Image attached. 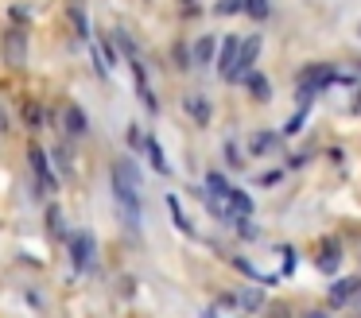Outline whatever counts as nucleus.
Returning a JSON list of instances; mask_svg holds the SVG:
<instances>
[{"label": "nucleus", "instance_id": "nucleus-2", "mask_svg": "<svg viewBox=\"0 0 361 318\" xmlns=\"http://www.w3.org/2000/svg\"><path fill=\"white\" fill-rule=\"evenodd\" d=\"M94 252H97L94 233H86V229L71 233V260H74V268H78V271L94 268Z\"/></svg>", "mask_w": 361, "mask_h": 318}, {"label": "nucleus", "instance_id": "nucleus-24", "mask_svg": "<svg viewBox=\"0 0 361 318\" xmlns=\"http://www.w3.org/2000/svg\"><path fill=\"white\" fill-rule=\"evenodd\" d=\"M283 252V276H291V271H295V252H291V248H280Z\"/></svg>", "mask_w": 361, "mask_h": 318}, {"label": "nucleus", "instance_id": "nucleus-3", "mask_svg": "<svg viewBox=\"0 0 361 318\" xmlns=\"http://www.w3.org/2000/svg\"><path fill=\"white\" fill-rule=\"evenodd\" d=\"M237 62H241V35H226V43L218 47V70L226 82H237Z\"/></svg>", "mask_w": 361, "mask_h": 318}, {"label": "nucleus", "instance_id": "nucleus-14", "mask_svg": "<svg viewBox=\"0 0 361 318\" xmlns=\"http://www.w3.org/2000/svg\"><path fill=\"white\" fill-rule=\"evenodd\" d=\"M214 54H218V43H214L210 35H202V39L195 43V66H210Z\"/></svg>", "mask_w": 361, "mask_h": 318}, {"label": "nucleus", "instance_id": "nucleus-8", "mask_svg": "<svg viewBox=\"0 0 361 318\" xmlns=\"http://www.w3.org/2000/svg\"><path fill=\"white\" fill-rule=\"evenodd\" d=\"M357 291H361V279H338V283H330L326 299H330V307H345Z\"/></svg>", "mask_w": 361, "mask_h": 318}, {"label": "nucleus", "instance_id": "nucleus-27", "mask_svg": "<svg viewBox=\"0 0 361 318\" xmlns=\"http://www.w3.org/2000/svg\"><path fill=\"white\" fill-rule=\"evenodd\" d=\"M303 318H330V314H322V310H311V314H303Z\"/></svg>", "mask_w": 361, "mask_h": 318}, {"label": "nucleus", "instance_id": "nucleus-12", "mask_svg": "<svg viewBox=\"0 0 361 318\" xmlns=\"http://www.w3.org/2000/svg\"><path fill=\"white\" fill-rule=\"evenodd\" d=\"M276 147H280V136H272V132H252L249 136L252 155H268V152H276Z\"/></svg>", "mask_w": 361, "mask_h": 318}, {"label": "nucleus", "instance_id": "nucleus-1", "mask_svg": "<svg viewBox=\"0 0 361 318\" xmlns=\"http://www.w3.org/2000/svg\"><path fill=\"white\" fill-rule=\"evenodd\" d=\"M113 198H117V209L128 229H140V175H136L133 159L113 163Z\"/></svg>", "mask_w": 361, "mask_h": 318}, {"label": "nucleus", "instance_id": "nucleus-15", "mask_svg": "<svg viewBox=\"0 0 361 318\" xmlns=\"http://www.w3.org/2000/svg\"><path fill=\"white\" fill-rule=\"evenodd\" d=\"M338 264H342V252H338V245L334 240H326V245H322V256H319V271H338Z\"/></svg>", "mask_w": 361, "mask_h": 318}, {"label": "nucleus", "instance_id": "nucleus-25", "mask_svg": "<svg viewBox=\"0 0 361 318\" xmlns=\"http://www.w3.org/2000/svg\"><path fill=\"white\" fill-rule=\"evenodd\" d=\"M47 221H51V233H59V237H63V214H59V209H51Z\"/></svg>", "mask_w": 361, "mask_h": 318}, {"label": "nucleus", "instance_id": "nucleus-23", "mask_svg": "<svg viewBox=\"0 0 361 318\" xmlns=\"http://www.w3.org/2000/svg\"><path fill=\"white\" fill-rule=\"evenodd\" d=\"M241 302H245L249 310H257V307H260V291H252V287H249V291L241 295Z\"/></svg>", "mask_w": 361, "mask_h": 318}, {"label": "nucleus", "instance_id": "nucleus-4", "mask_svg": "<svg viewBox=\"0 0 361 318\" xmlns=\"http://www.w3.org/2000/svg\"><path fill=\"white\" fill-rule=\"evenodd\" d=\"M218 198H226V206H229V217H233V225H237V229H241V225L252 217V198L241 190V186H229L226 194H218Z\"/></svg>", "mask_w": 361, "mask_h": 318}, {"label": "nucleus", "instance_id": "nucleus-18", "mask_svg": "<svg viewBox=\"0 0 361 318\" xmlns=\"http://www.w3.org/2000/svg\"><path fill=\"white\" fill-rule=\"evenodd\" d=\"M268 0H245V16H252V20H268Z\"/></svg>", "mask_w": 361, "mask_h": 318}, {"label": "nucleus", "instance_id": "nucleus-20", "mask_svg": "<svg viewBox=\"0 0 361 318\" xmlns=\"http://www.w3.org/2000/svg\"><path fill=\"white\" fill-rule=\"evenodd\" d=\"M218 16H233V12H245V0H221L218 8H214Z\"/></svg>", "mask_w": 361, "mask_h": 318}, {"label": "nucleus", "instance_id": "nucleus-17", "mask_svg": "<svg viewBox=\"0 0 361 318\" xmlns=\"http://www.w3.org/2000/svg\"><path fill=\"white\" fill-rule=\"evenodd\" d=\"M167 209H171V217H175V229H179V233H187V237H190L195 229H190V221L183 217V209H179V198H175V194H167Z\"/></svg>", "mask_w": 361, "mask_h": 318}, {"label": "nucleus", "instance_id": "nucleus-30", "mask_svg": "<svg viewBox=\"0 0 361 318\" xmlns=\"http://www.w3.org/2000/svg\"><path fill=\"white\" fill-rule=\"evenodd\" d=\"M206 318H214V314H206Z\"/></svg>", "mask_w": 361, "mask_h": 318}, {"label": "nucleus", "instance_id": "nucleus-10", "mask_svg": "<svg viewBox=\"0 0 361 318\" xmlns=\"http://www.w3.org/2000/svg\"><path fill=\"white\" fill-rule=\"evenodd\" d=\"M133 78H136V93H140V101L148 105V113H156L159 109V101H156V93H152V85H148V78H144V66L133 59Z\"/></svg>", "mask_w": 361, "mask_h": 318}, {"label": "nucleus", "instance_id": "nucleus-6", "mask_svg": "<svg viewBox=\"0 0 361 318\" xmlns=\"http://www.w3.org/2000/svg\"><path fill=\"white\" fill-rule=\"evenodd\" d=\"M27 159H32V171H35V178H39V186L43 190H55V175H51V163H47V152H43V147H27Z\"/></svg>", "mask_w": 361, "mask_h": 318}, {"label": "nucleus", "instance_id": "nucleus-16", "mask_svg": "<svg viewBox=\"0 0 361 318\" xmlns=\"http://www.w3.org/2000/svg\"><path fill=\"white\" fill-rule=\"evenodd\" d=\"M245 82H249V90H252V97H257V101H272V85H268L264 74H249Z\"/></svg>", "mask_w": 361, "mask_h": 318}, {"label": "nucleus", "instance_id": "nucleus-19", "mask_svg": "<svg viewBox=\"0 0 361 318\" xmlns=\"http://www.w3.org/2000/svg\"><path fill=\"white\" fill-rule=\"evenodd\" d=\"M71 20H74V27H78V39H90V20L78 4H71Z\"/></svg>", "mask_w": 361, "mask_h": 318}, {"label": "nucleus", "instance_id": "nucleus-21", "mask_svg": "<svg viewBox=\"0 0 361 318\" xmlns=\"http://www.w3.org/2000/svg\"><path fill=\"white\" fill-rule=\"evenodd\" d=\"M303 121H307V109H299V113L291 116L288 124H283V136H295V132H299V124H303Z\"/></svg>", "mask_w": 361, "mask_h": 318}, {"label": "nucleus", "instance_id": "nucleus-13", "mask_svg": "<svg viewBox=\"0 0 361 318\" xmlns=\"http://www.w3.org/2000/svg\"><path fill=\"white\" fill-rule=\"evenodd\" d=\"M144 152H148L152 167H156L159 175H167V171H171V163H167V155H164V147H159V140H156V136H148V140H144Z\"/></svg>", "mask_w": 361, "mask_h": 318}, {"label": "nucleus", "instance_id": "nucleus-5", "mask_svg": "<svg viewBox=\"0 0 361 318\" xmlns=\"http://www.w3.org/2000/svg\"><path fill=\"white\" fill-rule=\"evenodd\" d=\"M24 59H27V35L20 27H12L4 35V62L8 66H24Z\"/></svg>", "mask_w": 361, "mask_h": 318}, {"label": "nucleus", "instance_id": "nucleus-22", "mask_svg": "<svg viewBox=\"0 0 361 318\" xmlns=\"http://www.w3.org/2000/svg\"><path fill=\"white\" fill-rule=\"evenodd\" d=\"M226 159H229V167H237V171L245 167V159H241V152H237V144H233V140L226 144Z\"/></svg>", "mask_w": 361, "mask_h": 318}, {"label": "nucleus", "instance_id": "nucleus-9", "mask_svg": "<svg viewBox=\"0 0 361 318\" xmlns=\"http://www.w3.org/2000/svg\"><path fill=\"white\" fill-rule=\"evenodd\" d=\"M183 109H187L190 116H195V124H210V116H214V109H210V101L202 97V93H190L187 101H183Z\"/></svg>", "mask_w": 361, "mask_h": 318}, {"label": "nucleus", "instance_id": "nucleus-11", "mask_svg": "<svg viewBox=\"0 0 361 318\" xmlns=\"http://www.w3.org/2000/svg\"><path fill=\"white\" fill-rule=\"evenodd\" d=\"M63 124H66V132H71V136H86V132H90V121H86V113H82L78 105H66Z\"/></svg>", "mask_w": 361, "mask_h": 318}, {"label": "nucleus", "instance_id": "nucleus-7", "mask_svg": "<svg viewBox=\"0 0 361 318\" xmlns=\"http://www.w3.org/2000/svg\"><path fill=\"white\" fill-rule=\"evenodd\" d=\"M257 54H260V35H249V39L241 43V62H237V82L252 74V62H257Z\"/></svg>", "mask_w": 361, "mask_h": 318}, {"label": "nucleus", "instance_id": "nucleus-29", "mask_svg": "<svg viewBox=\"0 0 361 318\" xmlns=\"http://www.w3.org/2000/svg\"><path fill=\"white\" fill-rule=\"evenodd\" d=\"M353 113H361V97H357V101H353Z\"/></svg>", "mask_w": 361, "mask_h": 318}, {"label": "nucleus", "instance_id": "nucleus-28", "mask_svg": "<svg viewBox=\"0 0 361 318\" xmlns=\"http://www.w3.org/2000/svg\"><path fill=\"white\" fill-rule=\"evenodd\" d=\"M0 132H8V121H4V113H0Z\"/></svg>", "mask_w": 361, "mask_h": 318}, {"label": "nucleus", "instance_id": "nucleus-26", "mask_svg": "<svg viewBox=\"0 0 361 318\" xmlns=\"http://www.w3.org/2000/svg\"><path fill=\"white\" fill-rule=\"evenodd\" d=\"M128 144H133V147H144V136H140V128H136V124L128 128Z\"/></svg>", "mask_w": 361, "mask_h": 318}]
</instances>
